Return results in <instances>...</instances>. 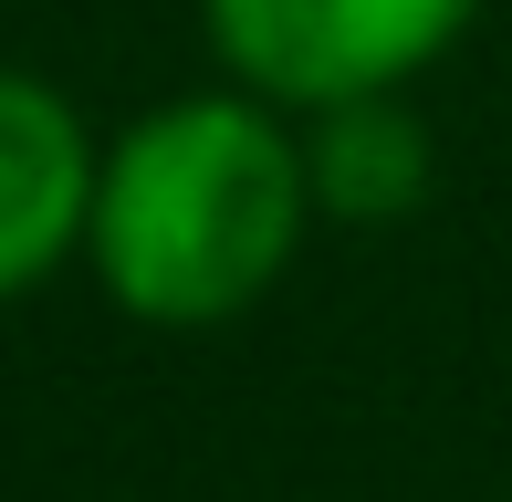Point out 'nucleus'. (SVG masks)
Masks as SVG:
<instances>
[{"label":"nucleus","mask_w":512,"mask_h":502,"mask_svg":"<svg viewBox=\"0 0 512 502\" xmlns=\"http://www.w3.org/2000/svg\"><path fill=\"white\" fill-rule=\"evenodd\" d=\"M304 231H314L304 116L220 74L105 136L84 272L105 283L115 314L199 335L262 304L293 272Z\"/></svg>","instance_id":"nucleus-1"},{"label":"nucleus","mask_w":512,"mask_h":502,"mask_svg":"<svg viewBox=\"0 0 512 502\" xmlns=\"http://www.w3.org/2000/svg\"><path fill=\"white\" fill-rule=\"evenodd\" d=\"M304 168H314V210L335 220H398L429 199V126L398 95H356L304 116Z\"/></svg>","instance_id":"nucleus-4"},{"label":"nucleus","mask_w":512,"mask_h":502,"mask_svg":"<svg viewBox=\"0 0 512 502\" xmlns=\"http://www.w3.org/2000/svg\"><path fill=\"white\" fill-rule=\"evenodd\" d=\"M471 21H481V0H199L220 74L272 95L283 116L408 95Z\"/></svg>","instance_id":"nucleus-2"},{"label":"nucleus","mask_w":512,"mask_h":502,"mask_svg":"<svg viewBox=\"0 0 512 502\" xmlns=\"http://www.w3.org/2000/svg\"><path fill=\"white\" fill-rule=\"evenodd\" d=\"M95 168H105V136L84 126V105L53 74L0 63V304L84 262Z\"/></svg>","instance_id":"nucleus-3"}]
</instances>
